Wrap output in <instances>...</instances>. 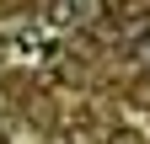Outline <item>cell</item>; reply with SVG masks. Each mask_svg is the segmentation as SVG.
I'll list each match as a JSON object with an SVG mask.
<instances>
[{
	"instance_id": "obj_2",
	"label": "cell",
	"mask_w": 150,
	"mask_h": 144,
	"mask_svg": "<svg viewBox=\"0 0 150 144\" xmlns=\"http://www.w3.org/2000/svg\"><path fill=\"white\" fill-rule=\"evenodd\" d=\"M107 144H145V139H139L134 128H112V134H107Z\"/></svg>"
},
{
	"instance_id": "obj_3",
	"label": "cell",
	"mask_w": 150,
	"mask_h": 144,
	"mask_svg": "<svg viewBox=\"0 0 150 144\" xmlns=\"http://www.w3.org/2000/svg\"><path fill=\"white\" fill-rule=\"evenodd\" d=\"M64 144H97V139H91L86 128H70V134H64Z\"/></svg>"
},
{
	"instance_id": "obj_1",
	"label": "cell",
	"mask_w": 150,
	"mask_h": 144,
	"mask_svg": "<svg viewBox=\"0 0 150 144\" xmlns=\"http://www.w3.org/2000/svg\"><path fill=\"white\" fill-rule=\"evenodd\" d=\"M48 22L54 27H70L75 22V6H70V0H54V6H48Z\"/></svg>"
},
{
	"instance_id": "obj_5",
	"label": "cell",
	"mask_w": 150,
	"mask_h": 144,
	"mask_svg": "<svg viewBox=\"0 0 150 144\" xmlns=\"http://www.w3.org/2000/svg\"><path fill=\"white\" fill-rule=\"evenodd\" d=\"M6 48H11V43H6V38H0V64H6Z\"/></svg>"
},
{
	"instance_id": "obj_4",
	"label": "cell",
	"mask_w": 150,
	"mask_h": 144,
	"mask_svg": "<svg viewBox=\"0 0 150 144\" xmlns=\"http://www.w3.org/2000/svg\"><path fill=\"white\" fill-rule=\"evenodd\" d=\"M134 59H139V64H150V38H139V43H134Z\"/></svg>"
}]
</instances>
